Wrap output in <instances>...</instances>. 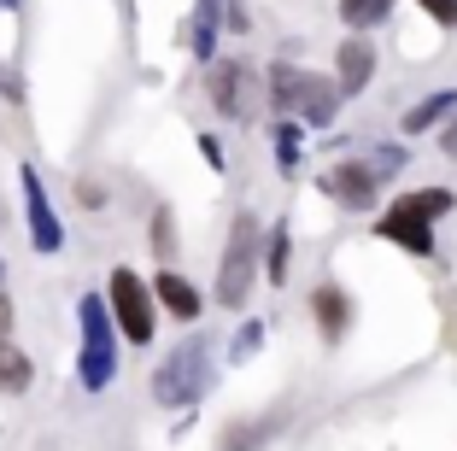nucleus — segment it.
<instances>
[{
    "label": "nucleus",
    "instance_id": "nucleus-1",
    "mask_svg": "<svg viewBox=\"0 0 457 451\" xmlns=\"http://www.w3.org/2000/svg\"><path fill=\"white\" fill-rule=\"evenodd\" d=\"M264 100H270L276 118H299L305 129H328L335 112H340V88L328 77H317V71H305V65H270Z\"/></svg>",
    "mask_w": 457,
    "mask_h": 451
},
{
    "label": "nucleus",
    "instance_id": "nucleus-2",
    "mask_svg": "<svg viewBox=\"0 0 457 451\" xmlns=\"http://www.w3.org/2000/svg\"><path fill=\"white\" fill-rule=\"evenodd\" d=\"M77 329H82V352H77V381L88 393H106L118 375V322H112L106 293H82L77 299Z\"/></svg>",
    "mask_w": 457,
    "mask_h": 451
},
{
    "label": "nucleus",
    "instance_id": "nucleus-3",
    "mask_svg": "<svg viewBox=\"0 0 457 451\" xmlns=\"http://www.w3.org/2000/svg\"><path fill=\"white\" fill-rule=\"evenodd\" d=\"M212 352H217V346L205 340V334H194V340H182V346L170 352V358H164L159 370H153V398H159L164 411L200 405V398L212 393V375H217Z\"/></svg>",
    "mask_w": 457,
    "mask_h": 451
},
{
    "label": "nucleus",
    "instance_id": "nucleus-4",
    "mask_svg": "<svg viewBox=\"0 0 457 451\" xmlns=\"http://www.w3.org/2000/svg\"><path fill=\"white\" fill-rule=\"evenodd\" d=\"M258 270H264V229H258L253 212H241V217H235V229H228L223 258H217V305L241 311L246 299H253Z\"/></svg>",
    "mask_w": 457,
    "mask_h": 451
},
{
    "label": "nucleus",
    "instance_id": "nucleus-5",
    "mask_svg": "<svg viewBox=\"0 0 457 451\" xmlns=\"http://www.w3.org/2000/svg\"><path fill=\"white\" fill-rule=\"evenodd\" d=\"M106 305H112V322H118L123 340H135V346L153 340V329H159V299H153V288L135 276V270H112Z\"/></svg>",
    "mask_w": 457,
    "mask_h": 451
},
{
    "label": "nucleus",
    "instance_id": "nucleus-6",
    "mask_svg": "<svg viewBox=\"0 0 457 451\" xmlns=\"http://www.w3.org/2000/svg\"><path fill=\"white\" fill-rule=\"evenodd\" d=\"M18 188H24L29 246H36L41 258H54L59 246H65V223H59V212H54V199H47V188H41V171H36V164H18Z\"/></svg>",
    "mask_w": 457,
    "mask_h": 451
},
{
    "label": "nucleus",
    "instance_id": "nucleus-7",
    "mask_svg": "<svg viewBox=\"0 0 457 451\" xmlns=\"http://www.w3.org/2000/svg\"><path fill=\"white\" fill-rule=\"evenodd\" d=\"M317 188H323V194L335 199L340 212H352V217L376 212V194H381L376 171H370V164H363V159H340V164H328V171L317 176Z\"/></svg>",
    "mask_w": 457,
    "mask_h": 451
},
{
    "label": "nucleus",
    "instance_id": "nucleus-8",
    "mask_svg": "<svg viewBox=\"0 0 457 451\" xmlns=\"http://www.w3.org/2000/svg\"><path fill=\"white\" fill-rule=\"evenodd\" d=\"M205 94H212L217 118L246 123L253 118V65H241V59H217L212 77H205Z\"/></svg>",
    "mask_w": 457,
    "mask_h": 451
},
{
    "label": "nucleus",
    "instance_id": "nucleus-9",
    "mask_svg": "<svg viewBox=\"0 0 457 451\" xmlns=\"http://www.w3.org/2000/svg\"><path fill=\"white\" fill-rule=\"evenodd\" d=\"M376 235H381V240H393V246H404L411 258H434V223H428V217H422L404 194L376 217Z\"/></svg>",
    "mask_w": 457,
    "mask_h": 451
},
{
    "label": "nucleus",
    "instance_id": "nucleus-10",
    "mask_svg": "<svg viewBox=\"0 0 457 451\" xmlns=\"http://www.w3.org/2000/svg\"><path fill=\"white\" fill-rule=\"evenodd\" d=\"M18 311L12 299L0 293V393H29V381H36V363H29V352L18 346Z\"/></svg>",
    "mask_w": 457,
    "mask_h": 451
},
{
    "label": "nucleus",
    "instance_id": "nucleus-11",
    "mask_svg": "<svg viewBox=\"0 0 457 451\" xmlns=\"http://www.w3.org/2000/svg\"><path fill=\"white\" fill-rule=\"evenodd\" d=\"M370 77H376V47L363 36H346L340 41V54H335V88H340V100L346 94H363L370 88Z\"/></svg>",
    "mask_w": 457,
    "mask_h": 451
},
{
    "label": "nucleus",
    "instance_id": "nucleus-12",
    "mask_svg": "<svg viewBox=\"0 0 457 451\" xmlns=\"http://www.w3.org/2000/svg\"><path fill=\"white\" fill-rule=\"evenodd\" d=\"M311 317H317L323 340H346V329H352V299H346V288L317 281V288H311Z\"/></svg>",
    "mask_w": 457,
    "mask_h": 451
},
{
    "label": "nucleus",
    "instance_id": "nucleus-13",
    "mask_svg": "<svg viewBox=\"0 0 457 451\" xmlns=\"http://www.w3.org/2000/svg\"><path fill=\"white\" fill-rule=\"evenodd\" d=\"M153 299H159V311H170L176 322H200V311H205L200 288H194L188 276H176V270H159V281H153Z\"/></svg>",
    "mask_w": 457,
    "mask_h": 451
},
{
    "label": "nucleus",
    "instance_id": "nucleus-14",
    "mask_svg": "<svg viewBox=\"0 0 457 451\" xmlns=\"http://www.w3.org/2000/svg\"><path fill=\"white\" fill-rule=\"evenodd\" d=\"M217 36H223V0H194L188 54H194V59H217Z\"/></svg>",
    "mask_w": 457,
    "mask_h": 451
},
{
    "label": "nucleus",
    "instance_id": "nucleus-15",
    "mask_svg": "<svg viewBox=\"0 0 457 451\" xmlns=\"http://www.w3.org/2000/svg\"><path fill=\"white\" fill-rule=\"evenodd\" d=\"M452 112H457V88H434L428 100H417V106H411V112L399 118V129H404V135H428L434 123L452 118Z\"/></svg>",
    "mask_w": 457,
    "mask_h": 451
},
{
    "label": "nucleus",
    "instance_id": "nucleus-16",
    "mask_svg": "<svg viewBox=\"0 0 457 451\" xmlns=\"http://www.w3.org/2000/svg\"><path fill=\"white\" fill-rule=\"evenodd\" d=\"M287 270H294V229H287V223H276V229L264 235V276L276 281V288H282V281H287Z\"/></svg>",
    "mask_w": 457,
    "mask_h": 451
},
{
    "label": "nucleus",
    "instance_id": "nucleus-17",
    "mask_svg": "<svg viewBox=\"0 0 457 451\" xmlns=\"http://www.w3.org/2000/svg\"><path fill=\"white\" fill-rule=\"evenodd\" d=\"M393 0H340V24L352 29V36H370L376 24H387Z\"/></svg>",
    "mask_w": 457,
    "mask_h": 451
},
{
    "label": "nucleus",
    "instance_id": "nucleus-18",
    "mask_svg": "<svg viewBox=\"0 0 457 451\" xmlns=\"http://www.w3.org/2000/svg\"><path fill=\"white\" fill-rule=\"evenodd\" d=\"M276 422H282V416H258V422L228 428V434H223V451H258L270 434H276Z\"/></svg>",
    "mask_w": 457,
    "mask_h": 451
},
{
    "label": "nucleus",
    "instance_id": "nucleus-19",
    "mask_svg": "<svg viewBox=\"0 0 457 451\" xmlns=\"http://www.w3.org/2000/svg\"><path fill=\"white\" fill-rule=\"evenodd\" d=\"M276 153H282V176H299V123L294 118H276Z\"/></svg>",
    "mask_w": 457,
    "mask_h": 451
},
{
    "label": "nucleus",
    "instance_id": "nucleus-20",
    "mask_svg": "<svg viewBox=\"0 0 457 451\" xmlns=\"http://www.w3.org/2000/svg\"><path fill=\"white\" fill-rule=\"evenodd\" d=\"M404 199H411V205H417V212L428 217V223H440V217L457 205V194H452V188H417V194H404Z\"/></svg>",
    "mask_w": 457,
    "mask_h": 451
},
{
    "label": "nucleus",
    "instance_id": "nucleus-21",
    "mask_svg": "<svg viewBox=\"0 0 457 451\" xmlns=\"http://www.w3.org/2000/svg\"><path fill=\"white\" fill-rule=\"evenodd\" d=\"M363 164L376 171V182H387V176H399V171H404V146H393V141H376Z\"/></svg>",
    "mask_w": 457,
    "mask_h": 451
},
{
    "label": "nucleus",
    "instance_id": "nucleus-22",
    "mask_svg": "<svg viewBox=\"0 0 457 451\" xmlns=\"http://www.w3.org/2000/svg\"><path fill=\"white\" fill-rule=\"evenodd\" d=\"M258 346H264V322H241V334H235V346H228V358L246 363V358H258Z\"/></svg>",
    "mask_w": 457,
    "mask_h": 451
},
{
    "label": "nucleus",
    "instance_id": "nucleus-23",
    "mask_svg": "<svg viewBox=\"0 0 457 451\" xmlns=\"http://www.w3.org/2000/svg\"><path fill=\"white\" fill-rule=\"evenodd\" d=\"M422 13L434 18V24H445V29H457V0H417Z\"/></svg>",
    "mask_w": 457,
    "mask_h": 451
},
{
    "label": "nucleus",
    "instance_id": "nucleus-24",
    "mask_svg": "<svg viewBox=\"0 0 457 451\" xmlns=\"http://www.w3.org/2000/svg\"><path fill=\"white\" fill-rule=\"evenodd\" d=\"M170 246H176V240H170V212H159V217H153V253L170 258Z\"/></svg>",
    "mask_w": 457,
    "mask_h": 451
},
{
    "label": "nucleus",
    "instance_id": "nucleus-25",
    "mask_svg": "<svg viewBox=\"0 0 457 451\" xmlns=\"http://www.w3.org/2000/svg\"><path fill=\"white\" fill-rule=\"evenodd\" d=\"M200 153H205L212 171H223V141H217V135H200Z\"/></svg>",
    "mask_w": 457,
    "mask_h": 451
},
{
    "label": "nucleus",
    "instance_id": "nucleus-26",
    "mask_svg": "<svg viewBox=\"0 0 457 451\" xmlns=\"http://www.w3.org/2000/svg\"><path fill=\"white\" fill-rule=\"evenodd\" d=\"M440 146H445V159H457V118L445 123V135H440Z\"/></svg>",
    "mask_w": 457,
    "mask_h": 451
},
{
    "label": "nucleus",
    "instance_id": "nucleus-27",
    "mask_svg": "<svg viewBox=\"0 0 457 451\" xmlns=\"http://www.w3.org/2000/svg\"><path fill=\"white\" fill-rule=\"evenodd\" d=\"M0 94H6V100H18V94H24V88H18V77H6V65H0Z\"/></svg>",
    "mask_w": 457,
    "mask_h": 451
},
{
    "label": "nucleus",
    "instance_id": "nucleus-28",
    "mask_svg": "<svg viewBox=\"0 0 457 451\" xmlns=\"http://www.w3.org/2000/svg\"><path fill=\"white\" fill-rule=\"evenodd\" d=\"M0 13H18V0H0Z\"/></svg>",
    "mask_w": 457,
    "mask_h": 451
},
{
    "label": "nucleus",
    "instance_id": "nucleus-29",
    "mask_svg": "<svg viewBox=\"0 0 457 451\" xmlns=\"http://www.w3.org/2000/svg\"><path fill=\"white\" fill-rule=\"evenodd\" d=\"M0 293H6V258H0Z\"/></svg>",
    "mask_w": 457,
    "mask_h": 451
}]
</instances>
